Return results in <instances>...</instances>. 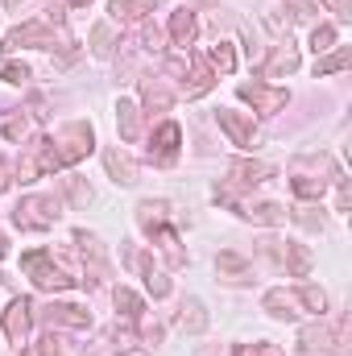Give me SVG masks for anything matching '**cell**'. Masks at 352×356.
Segmentation results:
<instances>
[{
  "label": "cell",
  "instance_id": "cell-1",
  "mask_svg": "<svg viewBox=\"0 0 352 356\" xmlns=\"http://www.w3.org/2000/svg\"><path fill=\"white\" fill-rule=\"evenodd\" d=\"M21 269L33 277V286H38V290H50V294H63V290H71V286H75V277L54 266V261H50V253H25V257H21Z\"/></svg>",
  "mask_w": 352,
  "mask_h": 356
},
{
  "label": "cell",
  "instance_id": "cell-2",
  "mask_svg": "<svg viewBox=\"0 0 352 356\" xmlns=\"http://www.w3.org/2000/svg\"><path fill=\"white\" fill-rule=\"evenodd\" d=\"M50 145H54V154L63 158V166H71V162L88 158L91 149H95V129H91V124H83V120H75V124L58 129V137H54Z\"/></svg>",
  "mask_w": 352,
  "mask_h": 356
},
{
  "label": "cell",
  "instance_id": "cell-3",
  "mask_svg": "<svg viewBox=\"0 0 352 356\" xmlns=\"http://www.w3.org/2000/svg\"><path fill=\"white\" fill-rule=\"evenodd\" d=\"M13 220H17V228H25V232L54 228V220H58V203H54V199H42V195H29V199L17 203Z\"/></svg>",
  "mask_w": 352,
  "mask_h": 356
},
{
  "label": "cell",
  "instance_id": "cell-4",
  "mask_svg": "<svg viewBox=\"0 0 352 356\" xmlns=\"http://www.w3.org/2000/svg\"><path fill=\"white\" fill-rule=\"evenodd\" d=\"M0 327H4V336L21 348L25 340H29V327H33V298H13L4 311H0Z\"/></svg>",
  "mask_w": 352,
  "mask_h": 356
},
{
  "label": "cell",
  "instance_id": "cell-5",
  "mask_svg": "<svg viewBox=\"0 0 352 356\" xmlns=\"http://www.w3.org/2000/svg\"><path fill=\"white\" fill-rule=\"evenodd\" d=\"M298 356H336L340 353V344H336V327H328L323 319L319 323H307L303 332H298Z\"/></svg>",
  "mask_w": 352,
  "mask_h": 356
},
{
  "label": "cell",
  "instance_id": "cell-6",
  "mask_svg": "<svg viewBox=\"0 0 352 356\" xmlns=\"http://www.w3.org/2000/svg\"><path fill=\"white\" fill-rule=\"evenodd\" d=\"M237 95H241L245 104H253L262 116H273V112H282V108L290 104V91L286 88H269V83H241Z\"/></svg>",
  "mask_w": 352,
  "mask_h": 356
},
{
  "label": "cell",
  "instance_id": "cell-7",
  "mask_svg": "<svg viewBox=\"0 0 352 356\" xmlns=\"http://www.w3.org/2000/svg\"><path fill=\"white\" fill-rule=\"evenodd\" d=\"M216 120H220V129L228 133V141L237 145V149H253L262 137H257V129H253V120L245 116V112H232V108H220L216 112Z\"/></svg>",
  "mask_w": 352,
  "mask_h": 356
},
{
  "label": "cell",
  "instance_id": "cell-8",
  "mask_svg": "<svg viewBox=\"0 0 352 356\" xmlns=\"http://www.w3.org/2000/svg\"><path fill=\"white\" fill-rule=\"evenodd\" d=\"M4 46H8V50H21V46H29V50H50V46H54V33H50L42 21H25V25L8 29Z\"/></svg>",
  "mask_w": 352,
  "mask_h": 356
},
{
  "label": "cell",
  "instance_id": "cell-9",
  "mask_svg": "<svg viewBox=\"0 0 352 356\" xmlns=\"http://www.w3.org/2000/svg\"><path fill=\"white\" fill-rule=\"evenodd\" d=\"M298 71V46L286 38L269 50V58L262 63V79H282V75H294Z\"/></svg>",
  "mask_w": 352,
  "mask_h": 356
},
{
  "label": "cell",
  "instance_id": "cell-10",
  "mask_svg": "<svg viewBox=\"0 0 352 356\" xmlns=\"http://www.w3.org/2000/svg\"><path fill=\"white\" fill-rule=\"evenodd\" d=\"M178 141H182V129H178L175 120L158 124V133H154V141H150V158H154L158 166H170L178 158Z\"/></svg>",
  "mask_w": 352,
  "mask_h": 356
},
{
  "label": "cell",
  "instance_id": "cell-11",
  "mask_svg": "<svg viewBox=\"0 0 352 356\" xmlns=\"http://www.w3.org/2000/svg\"><path fill=\"white\" fill-rule=\"evenodd\" d=\"M265 178H273V166L262 162V158H237V162L228 166V182H232V186H257Z\"/></svg>",
  "mask_w": 352,
  "mask_h": 356
},
{
  "label": "cell",
  "instance_id": "cell-12",
  "mask_svg": "<svg viewBox=\"0 0 352 356\" xmlns=\"http://www.w3.org/2000/svg\"><path fill=\"white\" fill-rule=\"evenodd\" d=\"M42 315L50 327H91V311L79 302H50Z\"/></svg>",
  "mask_w": 352,
  "mask_h": 356
},
{
  "label": "cell",
  "instance_id": "cell-13",
  "mask_svg": "<svg viewBox=\"0 0 352 356\" xmlns=\"http://www.w3.org/2000/svg\"><path fill=\"white\" fill-rule=\"evenodd\" d=\"M237 216L249 220V224H262V228H282L286 224V207L282 203H237Z\"/></svg>",
  "mask_w": 352,
  "mask_h": 356
},
{
  "label": "cell",
  "instance_id": "cell-14",
  "mask_svg": "<svg viewBox=\"0 0 352 356\" xmlns=\"http://www.w3.org/2000/svg\"><path fill=\"white\" fill-rule=\"evenodd\" d=\"M104 170H108V178H112L116 186H133V182H137V162H133L120 145H108V149H104Z\"/></svg>",
  "mask_w": 352,
  "mask_h": 356
},
{
  "label": "cell",
  "instance_id": "cell-15",
  "mask_svg": "<svg viewBox=\"0 0 352 356\" xmlns=\"http://www.w3.org/2000/svg\"><path fill=\"white\" fill-rule=\"evenodd\" d=\"M162 224H170V203L166 199H141L137 203V228L145 236H154Z\"/></svg>",
  "mask_w": 352,
  "mask_h": 356
},
{
  "label": "cell",
  "instance_id": "cell-16",
  "mask_svg": "<svg viewBox=\"0 0 352 356\" xmlns=\"http://www.w3.org/2000/svg\"><path fill=\"white\" fill-rule=\"evenodd\" d=\"M186 67H191V83H182L186 99L207 95V91H211V83H216V71L207 67V58H199V54H191V50H186Z\"/></svg>",
  "mask_w": 352,
  "mask_h": 356
},
{
  "label": "cell",
  "instance_id": "cell-17",
  "mask_svg": "<svg viewBox=\"0 0 352 356\" xmlns=\"http://www.w3.org/2000/svg\"><path fill=\"white\" fill-rule=\"evenodd\" d=\"M262 307L273 319H282V323H294V319H298V298H294V290H265Z\"/></svg>",
  "mask_w": 352,
  "mask_h": 356
},
{
  "label": "cell",
  "instance_id": "cell-18",
  "mask_svg": "<svg viewBox=\"0 0 352 356\" xmlns=\"http://www.w3.org/2000/svg\"><path fill=\"white\" fill-rule=\"evenodd\" d=\"M108 13L116 25H145V17L154 13V0H112Z\"/></svg>",
  "mask_w": 352,
  "mask_h": 356
},
{
  "label": "cell",
  "instance_id": "cell-19",
  "mask_svg": "<svg viewBox=\"0 0 352 356\" xmlns=\"http://www.w3.org/2000/svg\"><path fill=\"white\" fill-rule=\"evenodd\" d=\"M195 33H199V21H195V13H191V8L170 13V46H178V50L186 54V50H191V42H195Z\"/></svg>",
  "mask_w": 352,
  "mask_h": 356
},
{
  "label": "cell",
  "instance_id": "cell-20",
  "mask_svg": "<svg viewBox=\"0 0 352 356\" xmlns=\"http://www.w3.org/2000/svg\"><path fill=\"white\" fill-rule=\"evenodd\" d=\"M116 129H120V141H141V108L133 99H116Z\"/></svg>",
  "mask_w": 352,
  "mask_h": 356
},
{
  "label": "cell",
  "instance_id": "cell-21",
  "mask_svg": "<svg viewBox=\"0 0 352 356\" xmlns=\"http://www.w3.org/2000/svg\"><path fill=\"white\" fill-rule=\"evenodd\" d=\"M178 327H182L186 336H203V332H207V307H203L199 298H186V302L178 307Z\"/></svg>",
  "mask_w": 352,
  "mask_h": 356
},
{
  "label": "cell",
  "instance_id": "cell-22",
  "mask_svg": "<svg viewBox=\"0 0 352 356\" xmlns=\"http://www.w3.org/2000/svg\"><path fill=\"white\" fill-rule=\"evenodd\" d=\"M112 302H116V311H120V319H125V323H141V315H145V298H141L137 290H129V286H116Z\"/></svg>",
  "mask_w": 352,
  "mask_h": 356
},
{
  "label": "cell",
  "instance_id": "cell-23",
  "mask_svg": "<svg viewBox=\"0 0 352 356\" xmlns=\"http://www.w3.org/2000/svg\"><path fill=\"white\" fill-rule=\"evenodd\" d=\"M58 186H63L67 203H71V207H79V211L95 203V191L88 186V178H79V175H63V178H58Z\"/></svg>",
  "mask_w": 352,
  "mask_h": 356
},
{
  "label": "cell",
  "instance_id": "cell-24",
  "mask_svg": "<svg viewBox=\"0 0 352 356\" xmlns=\"http://www.w3.org/2000/svg\"><path fill=\"white\" fill-rule=\"evenodd\" d=\"M216 273H220V277H228V282H249L253 266H249V257H241V253L224 249V253L216 257Z\"/></svg>",
  "mask_w": 352,
  "mask_h": 356
},
{
  "label": "cell",
  "instance_id": "cell-25",
  "mask_svg": "<svg viewBox=\"0 0 352 356\" xmlns=\"http://www.w3.org/2000/svg\"><path fill=\"white\" fill-rule=\"evenodd\" d=\"M282 261H286V269H290V277H307V273H311V266H315L311 249H307V245H298V241H286Z\"/></svg>",
  "mask_w": 352,
  "mask_h": 356
},
{
  "label": "cell",
  "instance_id": "cell-26",
  "mask_svg": "<svg viewBox=\"0 0 352 356\" xmlns=\"http://www.w3.org/2000/svg\"><path fill=\"white\" fill-rule=\"evenodd\" d=\"M349 63H352L349 46H332L328 54L315 58V79H323V75H340V71H349Z\"/></svg>",
  "mask_w": 352,
  "mask_h": 356
},
{
  "label": "cell",
  "instance_id": "cell-27",
  "mask_svg": "<svg viewBox=\"0 0 352 356\" xmlns=\"http://www.w3.org/2000/svg\"><path fill=\"white\" fill-rule=\"evenodd\" d=\"M286 216H290L298 228H307V232H323V228H328V216H323L319 203H298V207H290Z\"/></svg>",
  "mask_w": 352,
  "mask_h": 356
},
{
  "label": "cell",
  "instance_id": "cell-28",
  "mask_svg": "<svg viewBox=\"0 0 352 356\" xmlns=\"http://www.w3.org/2000/svg\"><path fill=\"white\" fill-rule=\"evenodd\" d=\"M141 104H145L150 112H170L175 95L166 91V83H162V79H141Z\"/></svg>",
  "mask_w": 352,
  "mask_h": 356
},
{
  "label": "cell",
  "instance_id": "cell-29",
  "mask_svg": "<svg viewBox=\"0 0 352 356\" xmlns=\"http://www.w3.org/2000/svg\"><path fill=\"white\" fill-rule=\"evenodd\" d=\"M154 245H158V249L166 253V261H170L175 269L186 266V253H182V245H178V232L170 228V224H162V228L154 232Z\"/></svg>",
  "mask_w": 352,
  "mask_h": 356
},
{
  "label": "cell",
  "instance_id": "cell-30",
  "mask_svg": "<svg viewBox=\"0 0 352 356\" xmlns=\"http://www.w3.org/2000/svg\"><path fill=\"white\" fill-rule=\"evenodd\" d=\"M290 191H294L303 203H319V199H323V191H328V178L298 175V178H290Z\"/></svg>",
  "mask_w": 352,
  "mask_h": 356
},
{
  "label": "cell",
  "instance_id": "cell-31",
  "mask_svg": "<svg viewBox=\"0 0 352 356\" xmlns=\"http://www.w3.org/2000/svg\"><path fill=\"white\" fill-rule=\"evenodd\" d=\"M120 42H116V33H112V25L108 21H99V25H91V54L95 58H112V50H116Z\"/></svg>",
  "mask_w": 352,
  "mask_h": 356
},
{
  "label": "cell",
  "instance_id": "cell-32",
  "mask_svg": "<svg viewBox=\"0 0 352 356\" xmlns=\"http://www.w3.org/2000/svg\"><path fill=\"white\" fill-rule=\"evenodd\" d=\"M294 298H298V307H307V311H315V315L323 319V311H328V290H323V286L303 282V286L294 290Z\"/></svg>",
  "mask_w": 352,
  "mask_h": 356
},
{
  "label": "cell",
  "instance_id": "cell-33",
  "mask_svg": "<svg viewBox=\"0 0 352 356\" xmlns=\"http://www.w3.org/2000/svg\"><path fill=\"white\" fill-rule=\"evenodd\" d=\"M207 67L220 71V75H232V71H237V50H232L228 42H216V46L207 50Z\"/></svg>",
  "mask_w": 352,
  "mask_h": 356
},
{
  "label": "cell",
  "instance_id": "cell-34",
  "mask_svg": "<svg viewBox=\"0 0 352 356\" xmlns=\"http://www.w3.org/2000/svg\"><path fill=\"white\" fill-rule=\"evenodd\" d=\"M332 46H336V25L319 21V25L311 29V50H315V58H319V54H328Z\"/></svg>",
  "mask_w": 352,
  "mask_h": 356
},
{
  "label": "cell",
  "instance_id": "cell-35",
  "mask_svg": "<svg viewBox=\"0 0 352 356\" xmlns=\"http://www.w3.org/2000/svg\"><path fill=\"white\" fill-rule=\"evenodd\" d=\"M104 344H108V353H133V348H137L133 332H129V327H120V323H116V327L104 336Z\"/></svg>",
  "mask_w": 352,
  "mask_h": 356
},
{
  "label": "cell",
  "instance_id": "cell-36",
  "mask_svg": "<svg viewBox=\"0 0 352 356\" xmlns=\"http://www.w3.org/2000/svg\"><path fill=\"white\" fill-rule=\"evenodd\" d=\"M0 79L4 83H25L29 79V67L25 63H13V58H0Z\"/></svg>",
  "mask_w": 352,
  "mask_h": 356
},
{
  "label": "cell",
  "instance_id": "cell-37",
  "mask_svg": "<svg viewBox=\"0 0 352 356\" xmlns=\"http://www.w3.org/2000/svg\"><path fill=\"white\" fill-rule=\"evenodd\" d=\"M4 137H8V141H25V137H29V120H25V116H8V120H4Z\"/></svg>",
  "mask_w": 352,
  "mask_h": 356
},
{
  "label": "cell",
  "instance_id": "cell-38",
  "mask_svg": "<svg viewBox=\"0 0 352 356\" xmlns=\"http://www.w3.org/2000/svg\"><path fill=\"white\" fill-rule=\"evenodd\" d=\"M13 175H17V182H38V178H42L38 158H33V154H29V158H21V166H13Z\"/></svg>",
  "mask_w": 352,
  "mask_h": 356
},
{
  "label": "cell",
  "instance_id": "cell-39",
  "mask_svg": "<svg viewBox=\"0 0 352 356\" xmlns=\"http://www.w3.org/2000/svg\"><path fill=\"white\" fill-rule=\"evenodd\" d=\"M237 356H282V348H278V344H269V340H257V344H241Z\"/></svg>",
  "mask_w": 352,
  "mask_h": 356
},
{
  "label": "cell",
  "instance_id": "cell-40",
  "mask_svg": "<svg viewBox=\"0 0 352 356\" xmlns=\"http://www.w3.org/2000/svg\"><path fill=\"white\" fill-rule=\"evenodd\" d=\"M162 42H166V38H162V29H154V25H141V46H145V50L162 54V50H166Z\"/></svg>",
  "mask_w": 352,
  "mask_h": 356
},
{
  "label": "cell",
  "instance_id": "cell-41",
  "mask_svg": "<svg viewBox=\"0 0 352 356\" xmlns=\"http://www.w3.org/2000/svg\"><path fill=\"white\" fill-rule=\"evenodd\" d=\"M162 336H166V327H162V323L141 327V348H158V344H162Z\"/></svg>",
  "mask_w": 352,
  "mask_h": 356
},
{
  "label": "cell",
  "instance_id": "cell-42",
  "mask_svg": "<svg viewBox=\"0 0 352 356\" xmlns=\"http://www.w3.org/2000/svg\"><path fill=\"white\" fill-rule=\"evenodd\" d=\"M38 356H63V340H58L54 332H46V336L38 340Z\"/></svg>",
  "mask_w": 352,
  "mask_h": 356
},
{
  "label": "cell",
  "instance_id": "cell-43",
  "mask_svg": "<svg viewBox=\"0 0 352 356\" xmlns=\"http://www.w3.org/2000/svg\"><path fill=\"white\" fill-rule=\"evenodd\" d=\"M336 186H340V195H336V207H340V211H349V207H352V191H349V178L340 175V170H336Z\"/></svg>",
  "mask_w": 352,
  "mask_h": 356
},
{
  "label": "cell",
  "instance_id": "cell-44",
  "mask_svg": "<svg viewBox=\"0 0 352 356\" xmlns=\"http://www.w3.org/2000/svg\"><path fill=\"white\" fill-rule=\"evenodd\" d=\"M294 4V17H311V13H323V4L319 0H290Z\"/></svg>",
  "mask_w": 352,
  "mask_h": 356
},
{
  "label": "cell",
  "instance_id": "cell-45",
  "mask_svg": "<svg viewBox=\"0 0 352 356\" xmlns=\"http://www.w3.org/2000/svg\"><path fill=\"white\" fill-rule=\"evenodd\" d=\"M319 4H323V8H332V13H336V17H344V21L352 17V13H349V0H319Z\"/></svg>",
  "mask_w": 352,
  "mask_h": 356
},
{
  "label": "cell",
  "instance_id": "cell-46",
  "mask_svg": "<svg viewBox=\"0 0 352 356\" xmlns=\"http://www.w3.org/2000/svg\"><path fill=\"white\" fill-rule=\"evenodd\" d=\"M13 182H17V175H13V166H8V162H0V191H8Z\"/></svg>",
  "mask_w": 352,
  "mask_h": 356
},
{
  "label": "cell",
  "instance_id": "cell-47",
  "mask_svg": "<svg viewBox=\"0 0 352 356\" xmlns=\"http://www.w3.org/2000/svg\"><path fill=\"white\" fill-rule=\"evenodd\" d=\"M33 116H38V120H46V116H50V112H46V99H42V95H33Z\"/></svg>",
  "mask_w": 352,
  "mask_h": 356
},
{
  "label": "cell",
  "instance_id": "cell-48",
  "mask_svg": "<svg viewBox=\"0 0 352 356\" xmlns=\"http://www.w3.org/2000/svg\"><path fill=\"white\" fill-rule=\"evenodd\" d=\"M4 257H8V236L0 232V261H4Z\"/></svg>",
  "mask_w": 352,
  "mask_h": 356
},
{
  "label": "cell",
  "instance_id": "cell-49",
  "mask_svg": "<svg viewBox=\"0 0 352 356\" xmlns=\"http://www.w3.org/2000/svg\"><path fill=\"white\" fill-rule=\"evenodd\" d=\"M17 356H38V348H29V344H21V348H17Z\"/></svg>",
  "mask_w": 352,
  "mask_h": 356
},
{
  "label": "cell",
  "instance_id": "cell-50",
  "mask_svg": "<svg viewBox=\"0 0 352 356\" xmlns=\"http://www.w3.org/2000/svg\"><path fill=\"white\" fill-rule=\"evenodd\" d=\"M4 4H8V13H17V8H21L25 0H4Z\"/></svg>",
  "mask_w": 352,
  "mask_h": 356
},
{
  "label": "cell",
  "instance_id": "cell-51",
  "mask_svg": "<svg viewBox=\"0 0 352 356\" xmlns=\"http://www.w3.org/2000/svg\"><path fill=\"white\" fill-rule=\"evenodd\" d=\"M67 4H75V8H83V4H91V0H67Z\"/></svg>",
  "mask_w": 352,
  "mask_h": 356
},
{
  "label": "cell",
  "instance_id": "cell-52",
  "mask_svg": "<svg viewBox=\"0 0 352 356\" xmlns=\"http://www.w3.org/2000/svg\"><path fill=\"white\" fill-rule=\"evenodd\" d=\"M0 282H4V277H0Z\"/></svg>",
  "mask_w": 352,
  "mask_h": 356
}]
</instances>
